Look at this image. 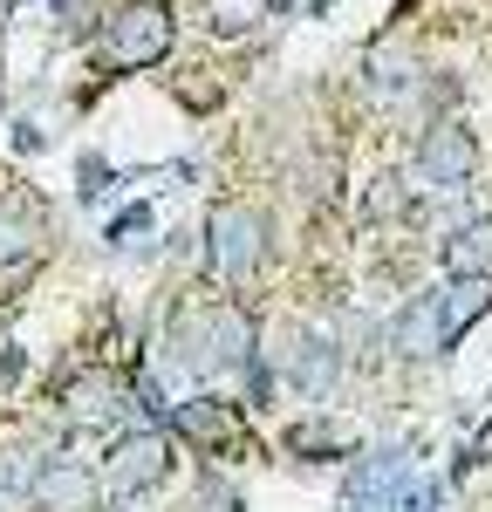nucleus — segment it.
Listing matches in <instances>:
<instances>
[{
    "instance_id": "nucleus-5",
    "label": "nucleus",
    "mask_w": 492,
    "mask_h": 512,
    "mask_svg": "<svg viewBox=\"0 0 492 512\" xmlns=\"http://www.w3.org/2000/svg\"><path fill=\"white\" fill-rule=\"evenodd\" d=\"M35 506L41 512H89L96 506V478L82 472L76 458H55L35 472Z\"/></svg>"
},
{
    "instance_id": "nucleus-16",
    "label": "nucleus",
    "mask_w": 492,
    "mask_h": 512,
    "mask_svg": "<svg viewBox=\"0 0 492 512\" xmlns=\"http://www.w3.org/2000/svg\"><path fill=\"white\" fill-rule=\"evenodd\" d=\"M103 185H110V171H103V164L89 158V164H82V198H96V192H103Z\"/></svg>"
},
{
    "instance_id": "nucleus-13",
    "label": "nucleus",
    "mask_w": 492,
    "mask_h": 512,
    "mask_svg": "<svg viewBox=\"0 0 492 512\" xmlns=\"http://www.w3.org/2000/svg\"><path fill=\"white\" fill-rule=\"evenodd\" d=\"M96 7H103V0H55L62 35H89V28H96Z\"/></svg>"
},
{
    "instance_id": "nucleus-10",
    "label": "nucleus",
    "mask_w": 492,
    "mask_h": 512,
    "mask_svg": "<svg viewBox=\"0 0 492 512\" xmlns=\"http://www.w3.org/2000/svg\"><path fill=\"white\" fill-rule=\"evenodd\" d=\"M287 369H294V383L308 396H322L328 383H335V369H342V355H335V342L328 335H301L294 342V355H287Z\"/></svg>"
},
{
    "instance_id": "nucleus-11",
    "label": "nucleus",
    "mask_w": 492,
    "mask_h": 512,
    "mask_svg": "<svg viewBox=\"0 0 492 512\" xmlns=\"http://www.w3.org/2000/svg\"><path fill=\"white\" fill-rule=\"evenodd\" d=\"M69 410H76V424H96V417H110V410H117V383H110V376H96V383H76V390H69Z\"/></svg>"
},
{
    "instance_id": "nucleus-8",
    "label": "nucleus",
    "mask_w": 492,
    "mask_h": 512,
    "mask_svg": "<svg viewBox=\"0 0 492 512\" xmlns=\"http://www.w3.org/2000/svg\"><path fill=\"white\" fill-rule=\"evenodd\" d=\"M492 308V274H465V280H451L445 287V349L472 328V321Z\"/></svg>"
},
{
    "instance_id": "nucleus-7",
    "label": "nucleus",
    "mask_w": 492,
    "mask_h": 512,
    "mask_svg": "<svg viewBox=\"0 0 492 512\" xmlns=\"http://www.w3.org/2000/svg\"><path fill=\"white\" fill-rule=\"evenodd\" d=\"M397 349L404 355H438L445 349V294H417L397 321Z\"/></svg>"
},
{
    "instance_id": "nucleus-6",
    "label": "nucleus",
    "mask_w": 492,
    "mask_h": 512,
    "mask_svg": "<svg viewBox=\"0 0 492 512\" xmlns=\"http://www.w3.org/2000/svg\"><path fill=\"white\" fill-rule=\"evenodd\" d=\"M178 431L205 444V451H240V417H233V403H219V396H199V403H178Z\"/></svg>"
},
{
    "instance_id": "nucleus-9",
    "label": "nucleus",
    "mask_w": 492,
    "mask_h": 512,
    "mask_svg": "<svg viewBox=\"0 0 492 512\" xmlns=\"http://www.w3.org/2000/svg\"><path fill=\"white\" fill-rule=\"evenodd\" d=\"M445 274L465 280V274H492V219H472L445 239Z\"/></svg>"
},
{
    "instance_id": "nucleus-17",
    "label": "nucleus",
    "mask_w": 492,
    "mask_h": 512,
    "mask_svg": "<svg viewBox=\"0 0 492 512\" xmlns=\"http://www.w3.org/2000/svg\"><path fill=\"white\" fill-rule=\"evenodd\" d=\"M267 7H287V0H267Z\"/></svg>"
},
{
    "instance_id": "nucleus-4",
    "label": "nucleus",
    "mask_w": 492,
    "mask_h": 512,
    "mask_svg": "<svg viewBox=\"0 0 492 512\" xmlns=\"http://www.w3.org/2000/svg\"><path fill=\"white\" fill-rule=\"evenodd\" d=\"M110 485L117 492H151L164 472H171V437L164 431H130V437H117V451H110Z\"/></svg>"
},
{
    "instance_id": "nucleus-3",
    "label": "nucleus",
    "mask_w": 492,
    "mask_h": 512,
    "mask_svg": "<svg viewBox=\"0 0 492 512\" xmlns=\"http://www.w3.org/2000/svg\"><path fill=\"white\" fill-rule=\"evenodd\" d=\"M472 164H479V144H472V130H458V123H438V130H424V144H417V171H424V185H438V192H458V185L472 178Z\"/></svg>"
},
{
    "instance_id": "nucleus-15",
    "label": "nucleus",
    "mask_w": 492,
    "mask_h": 512,
    "mask_svg": "<svg viewBox=\"0 0 492 512\" xmlns=\"http://www.w3.org/2000/svg\"><path fill=\"white\" fill-rule=\"evenodd\" d=\"M21 246H28V233H21V226H14V219H7V212H0V260H14V253H21Z\"/></svg>"
},
{
    "instance_id": "nucleus-14",
    "label": "nucleus",
    "mask_w": 492,
    "mask_h": 512,
    "mask_svg": "<svg viewBox=\"0 0 492 512\" xmlns=\"http://www.w3.org/2000/svg\"><path fill=\"white\" fill-rule=\"evenodd\" d=\"M287 451H342V437L328 431V424H294L287 431Z\"/></svg>"
},
{
    "instance_id": "nucleus-2",
    "label": "nucleus",
    "mask_w": 492,
    "mask_h": 512,
    "mask_svg": "<svg viewBox=\"0 0 492 512\" xmlns=\"http://www.w3.org/2000/svg\"><path fill=\"white\" fill-rule=\"evenodd\" d=\"M267 253V219L253 205H219L212 212V267L226 280H246Z\"/></svg>"
},
{
    "instance_id": "nucleus-1",
    "label": "nucleus",
    "mask_w": 492,
    "mask_h": 512,
    "mask_svg": "<svg viewBox=\"0 0 492 512\" xmlns=\"http://www.w3.org/2000/svg\"><path fill=\"white\" fill-rule=\"evenodd\" d=\"M171 48V7L164 0H123L103 21V69H151Z\"/></svg>"
},
{
    "instance_id": "nucleus-12",
    "label": "nucleus",
    "mask_w": 492,
    "mask_h": 512,
    "mask_svg": "<svg viewBox=\"0 0 492 512\" xmlns=\"http://www.w3.org/2000/svg\"><path fill=\"white\" fill-rule=\"evenodd\" d=\"M205 7H212V28H219V35H246L267 0H205Z\"/></svg>"
}]
</instances>
